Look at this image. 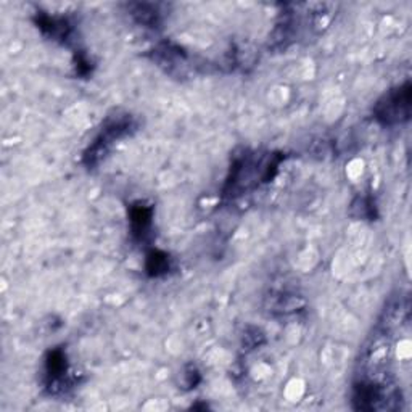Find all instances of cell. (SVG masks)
I'll list each match as a JSON object with an SVG mask.
<instances>
[{
    "mask_svg": "<svg viewBox=\"0 0 412 412\" xmlns=\"http://www.w3.org/2000/svg\"><path fill=\"white\" fill-rule=\"evenodd\" d=\"M374 115L383 126H398L408 121L411 116V83L390 90L376 105Z\"/></svg>",
    "mask_w": 412,
    "mask_h": 412,
    "instance_id": "6da1fadb",
    "label": "cell"
},
{
    "mask_svg": "<svg viewBox=\"0 0 412 412\" xmlns=\"http://www.w3.org/2000/svg\"><path fill=\"white\" fill-rule=\"evenodd\" d=\"M148 271L152 276H158L159 272L168 271V260L162 253H152L148 256Z\"/></svg>",
    "mask_w": 412,
    "mask_h": 412,
    "instance_id": "277c9868",
    "label": "cell"
},
{
    "mask_svg": "<svg viewBox=\"0 0 412 412\" xmlns=\"http://www.w3.org/2000/svg\"><path fill=\"white\" fill-rule=\"evenodd\" d=\"M150 218H152V213H150V210H147L145 206L134 208V210H132V216H131L134 234H138V235L147 234L148 224H150Z\"/></svg>",
    "mask_w": 412,
    "mask_h": 412,
    "instance_id": "3957f363",
    "label": "cell"
},
{
    "mask_svg": "<svg viewBox=\"0 0 412 412\" xmlns=\"http://www.w3.org/2000/svg\"><path fill=\"white\" fill-rule=\"evenodd\" d=\"M131 127V121L127 122L125 120H118V121H111L110 126H106L104 131H101L100 136L97 137V141L92 145V150H90L89 155H85L87 158V163H95V159H99L101 155H104L111 143L116 142L118 138L125 136L127 129Z\"/></svg>",
    "mask_w": 412,
    "mask_h": 412,
    "instance_id": "7a4b0ae2",
    "label": "cell"
}]
</instances>
